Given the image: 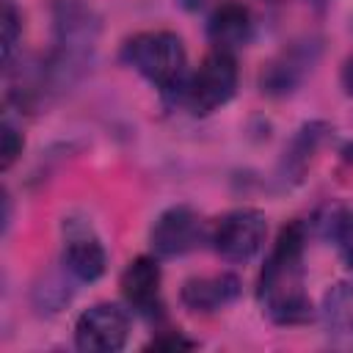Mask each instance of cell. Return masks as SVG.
Instances as JSON below:
<instances>
[{
    "mask_svg": "<svg viewBox=\"0 0 353 353\" xmlns=\"http://www.w3.org/2000/svg\"><path fill=\"white\" fill-rule=\"evenodd\" d=\"M303 251L306 226L301 221H292L279 232L259 273V306L279 325H301L309 323L314 314L312 298L303 284Z\"/></svg>",
    "mask_w": 353,
    "mask_h": 353,
    "instance_id": "1",
    "label": "cell"
},
{
    "mask_svg": "<svg viewBox=\"0 0 353 353\" xmlns=\"http://www.w3.org/2000/svg\"><path fill=\"white\" fill-rule=\"evenodd\" d=\"M121 61L149 80L165 99H182L188 83V52L171 30H141L121 47Z\"/></svg>",
    "mask_w": 353,
    "mask_h": 353,
    "instance_id": "2",
    "label": "cell"
},
{
    "mask_svg": "<svg viewBox=\"0 0 353 353\" xmlns=\"http://www.w3.org/2000/svg\"><path fill=\"white\" fill-rule=\"evenodd\" d=\"M55 52L47 63L52 83H69L80 74L99 41V17L88 0H55Z\"/></svg>",
    "mask_w": 353,
    "mask_h": 353,
    "instance_id": "3",
    "label": "cell"
},
{
    "mask_svg": "<svg viewBox=\"0 0 353 353\" xmlns=\"http://www.w3.org/2000/svg\"><path fill=\"white\" fill-rule=\"evenodd\" d=\"M237 80H240V72H237L234 52L212 47L201 58L199 69L193 74H188L182 102L188 105V110L193 116H210L212 110L223 108L234 97Z\"/></svg>",
    "mask_w": 353,
    "mask_h": 353,
    "instance_id": "4",
    "label": "cell"
},
{
    "mask_svg": "<svg viewBox=\"0 0 353 353\" xmlns=\"http://www.w3.org/2000/svg\"><path fill=\"white\" fill-rule=\"evenodd\" d=\"M268 237V218L254 207H240L218 218L210 232V243L218 256L226 262H248L254 259Z\"/></svg>",
    "mask_w": 353,
    "mask_h": 353,
    "instance_id": "5",
    "label": "cell"
},
{
    "mask_svg": "<svg viewBox=\"0 0 353 353\" xmlns=\"http://www.w3.org/2000/svg\"><path fill=\"white\" fill-rule=\"evenodd\" d=\"M130 314L119 303H94L74 323V345L85 353H116L127 345Z\"/></svg>",
    "mask_w": 353,
    "mask_h": 353,
    "instance_id": "6",
    "label": "cell"
},
{
    "mask_svg": "<svg viewBox=\"0 0 353 353\" xmlns=\"http://www.w3.org/2000/svg\"><path fill=\"white\" fill-rule=\"evenodd\" d=\"M201 237H204V221L188 204H174L163 210L149 229V245L154 256H182L193 251L201 243Z\"/></svg>",
    "mask_w": 353,
    "mask_h": 353,
    "instance_id": "7",
    "label": "cell"
},
{
    "mask_svg": "<svg viewBox=\"0 0 353 353\" xmlns=\"http://www.w3.org/2000/svg\"><path fill=\"white\" fill-rule=\"evenodd\" d=\"M63 270L74 281H97L108 268V254L102 240L91 232L88 223L66 221L63 223V254H61Z\"/></svg>",
    "mask_w": 353,
    "mask_h": 353,
    "instance_id": "8",
    "label": "cell"
},
{
    "mask_svg": "<svg viewBox=\"0 0 353 353\" xmlns=\"http://www.w3.org/2000/svg\"><path fill=\"white\" fill-rule=\"evenodd\" d=\"M160 265L154 256H135L124 273H121V295L127 301V306H132L138 314H157L163 309L160 303Z\"/></svg>",
    "mask_w": 353,
    "mask_h": 353,
    "instance_id": "9",
    "label": "cell"
},
{
    "mask_svg": "<svg viewBox=\"0 0 353 353\" xmlns=\"http://www.w3.org/2000/svg\"><path fill=\"white\" fill-rule=\"evenodd\" d=\"M240 295V279L232 273H215V276H196L182 284V303L190 312H218L237 301Z\"/></svg>",
    "mask_w": 353,
    "mask_h": 353,
    "instance_id": "10",
    "label": "cell"
},
{
    "mask_svg": "<svg viewBox=\"0 0 353 353\" xmlns=\"http://www.w3.org/2000/svg\"><path fill=\"white\" fill-rule=\"evenodd\" d=\"M317 58V47L309 44H298V47H290L284 50L276 61H270L262 72V91L265 94H273V97H281V94H290L301 80L303 74L312 69Z\"/></svg>",
    "mask_w": 353,
    "mask_h": 353,
    "instance_id": "11",
    "label": "cell"
},
{
    "mask_svg": "<svg viewBox=\"0 0 353 353\" xmlns=\"http://www.w3.org/2000/svg\"><path fill=\"white\" fill-rule=\"evenodd\" d=\"M251 28H254L251 11L237 0H226L210 14L207 36H210L212 47L234 52L237 47H243L251 39Z\"/></svg>",
    "mask_w": 353,
    "mask_h": 353,
    "instance_id": "12",
    "label": "cell"
},
{
    "mask_svg": "<svg viewBox=\"0 0 353 353\" xmlns=\"http://www.w3.org/2000/svg\"><path fill=\"white\" fill-rule=\"evenodd\" d=\"M325 132H328V127L323 121H309L295 132V138L284 149V160H281V179L287 185H295L303 179V174H306L314 152L320 149Z\"/></svg>",
    "mask_w": 353,
    "mask_h": 353,
    "instance_id": "13",
    "label": "cell"
},
{
    "mask_svg": "<svg viewBox=\"0 0 353 353\" xmlns=\"http://www.w3.org/2000/svg\"><path fill=\"white\" fill-rule=\"evenodd\" d=\"M320 317L328 334L353 336V281H336L325 290L320 303Z\"/></svg>",
    "mask_w": 353,
    "mask_h": 353,
    "instance_id": "14",
    "label": "cell"
},
{
    "mask_svg": "<svg viewBox=\"0 0 353 353\" xmlns=\"http://www.w3.org/2000/svg\"><path fill=\"white\" fill-rule=\"evenodd\" d=\"M323 234L336 245L342 259L353 268V207H334L323 218Z\"/></svg>",
    "mask_w": 353,
    "mask_h": 353,
    "instance_id": "15",
    "label": "cell"
},
{
    "mask_svg": "<svg viewBox=\"0 0 353 353\" xmlns=\"http://www.w3.org/2000/svg\"><path fill=\"white\" fill-rule=\"evenodd\" d=\"M19 36H22V17H19L17 6L11 0H6V8H3V66H11L14 47L19 44Z\"/></svg>",
    "mask_w": 353,
    "mask_h": 353,
    "instance_id": "16",
    "label": "cell"
},
{
    "mask_svg": "<svg viewBox=\"0 0 353 353\" xmlns=\"http://www.w3.org/2000/svg\"><path fill=\"white\" fill-rule=\"evenodd\" d=\"M0 138H3V146H0V168L3 171H8L17 160H19V154H22V149H25V138H22V132H19V127L6 116L3 119V127H0Z\"/></svg>",
    "mask_w": 353,
    "mask_h": 353,
    "instance_id": "17",
    "label": "cell"
},
{
    "mask_svg": "<svg viewBox=\"0 0 353 353\" xmlns=\"http://www.w3.org/2000/svg\"><path fill=\"white\" fill-rule=\"evenodd\" d=\"M190 347H196V342L182 334H163L146 345V350H190Z\"/></svg>",
    "mask_w": 353,
    "mask_h": 353,
    "instance_id": "18",
    "label": "cell"
},
{
    "mask_svg": "<svg viewBox=\"0 0 353 353\" xmlns=\"http://www.w3.org/2000/svg\"><path fill=\"white\" fill-rule=\"evenodd\" d=\"M339 80H342V88H345V94H347V97H353V52L345 58Z\"/></svg>",
    "mask_w": 353,
    "mask_h": 353,
    "instance_id": "19",
    "label": "cell"
},
{
    "mask_svg": "<svg viewBox=\"0 0 353 353\" xmlns=\"http://www.w3.org/2000/svg\"><path fill=\"white\" fill-rule=\"evenodd\" d=\"M182 8H188V11H196V8H201V3L204 0H176Z\"/></svg>",
    "mask_w": 353,
    "mask_h": 353,
    "instance_id": "20",
    "label": "cell"
},
{
    "mask_svg": "<svg viewBox=\"0 0 353 353\" xmlns=\"http://www.w3.org/2000/svg\"><path fill=\"white\" fill-rule=\"evenodd\" d=\"M342 154H345V160H350V163H353V143H347V146L342 149Z\"/></svg>",
    "mask_w": 353,
    "mask_h": 353,
    "instance_id": "21",
    "label": "cell"
},
{
    "mask_svg": "<svg viewBox=\"0 0 353 353\" xmlns=\"http://www.w3.org/2000/svg\"><path fill=\"white\" fill-rule=\"evenodd\" d=\"M312 3H328V0H312Z\"/></svg>",
    "mask_w": 353,
    "mask_h": 353,
    "instance_id": "22",
    "label": "cell"
}]
</instances>
